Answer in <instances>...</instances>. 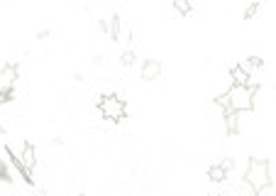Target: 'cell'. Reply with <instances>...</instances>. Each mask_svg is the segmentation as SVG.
<instances>
[{"label":"cell","instance_id":"1","mask_svg":"<svg viewBox=\"0 0 276 196\" xmlns=\"http://www.w3.org/2000/svg\"><path fill=\"white\" fill-rule=\"evenodd\" d=\"M245 182L254 194H262L264 189L271 186V165L264 157H249L247 172H245Z\"/></svg>","mask_w":276,"mask_h":196},{"label":"cell","instance_id":"2","mask_svg":"<svg viewBox=\"0 0 276 196\" xmlns=\"http://www.w3.org/2000/svg\"><path fill=\"white\" fill-rule=\"evenodd\" d=\"M227 101H230V108L237 113H245V111H252L254 108V91L249 86H242V84H232L227 91Z\"/></svg>","mask_w":276,"mask_h":196},{"label":"cell","instance_id":"3","mask_svg":"<svg viewBox=\"0 0 276 196\" xmlns=\"http://www.w3.org/2000/svg\"><path fill=\"white\" fill-rule=\"evenodd\" d=\"M98 111H100V115H103L105 120L120 123L125 115H127V103H125V98L110 93V96H103L98 101Z\"/></svg>","mask_w":276,"mask_h":196},{"label":"cell","instance_id":"4","mask_svg":"<svg viewBox=\"0 0 276 196\" xmlns=\"http://www.w3.org/2000/svg\"><path fill=\"white\" fill-rule=\"evenodd\" d=\"M17 79H20V69H17L15 61L0 67V93H13Z\"/></svg>","mask_w":276,"mask_h":196},{"label":"cell","instance_id":"5","mask_svg":"<svg viewBox=\"0 0 276 196\" xmlns=\"http://www.w3.org/2000/svg\"><path fill=\"white\" fill-rule=\"evenodd\" d=\"M20 159H22V169H25V184L32 186V169L37 167V150H34V145L32 142H25L22 145V154H20Z\"/></svg>","mask_w":276,"mask_h":196},{"label":"cell","instance_id":"6","mask_svg":"<svg viewBox=\"0 0 276 196\" xmlns=\"http://www.w3.org/2000/svg\"><path fill=\"white\" fill-rule=\"evenodd\" d=\"M139 76H142V81H154V79H159V76H162V61H159V59H147V61L142 64Z\"/></svg>","mask_w":276,"mask_h":196},{"label":"cell","instance_id":"7","mask_svg":"<svg viewBox=\"0 0 276 196\" xmlns=\"http://www.w3.org/2000/svg\"><path fill=\"white\" fill-rule=\"evenodd\" d=\"M222 118H225V130H227V135H240V115H237V111L222 113Z\"/></svg>","mask_w":276,"mask_h":196},{"label":"cell","instance_id":"8","mask_svg":"<svg viewBox=\"0 0 276 196\" xmlns=\"http://www.w3.org/2000/svg\"><path fill=\"white\" fill-rule=\"evenodd\" d=\"M240 67L247 71L249 76H254V71L264 69V59H262V56H247V59H245V61H242Z\"/></svg>","mask_w":276,"mask_h":196},{"label":"cell","instance_id":"9","mask_svg":"<svg viewBox=\"0 0 276 196\" xmlns=\"http://www.w3.org/2000/svg\"><path fill=\"white\" fill-rule=\"evenodd\" d=\"M208 179H210V182H213V184H220V182H225V179H227V169L222 167L220 162H218V165H213V167L208 169Z\"/></svg>","mask_w":276,"mask_h":196},{"label":"cell","instance_id":"10","mask_svg":"<svg viewBox=\"0 0 276 196\" xmlns=\"http://www.w3.org/2000/svg\"><path fill=\"white\" fill-rule=\"evenodd\" d=\"M230 76H232V84H242V86H247L249 79H252V76H249V74L242 69L240 64H235V67L230 69Z\"/></svg>","mask_w":276,"mask_h":196},{"label":"cell","instance_id":"11","mask_svg":"<svg viewBox=\"0 0 276 196\" xmlns=\"http://www.w3.org/2000/svg\"><path fill=\"white\" fill-rule=\"evenodd\" d=\"M120 32H123V22H120V15L115 13V15L110 17V27H108V37L117 42V40H120Z\"/></svg>","mask_w":276,"mask_h":196},{"label":"cell","instance_id":"12","mask_svg":"<svg viewBox=\"0 0 276 196\" xmlns=\"http://www.w3.org/2000/svg\"><path fill=\"white\" fill-rule=\"evenodd\" d=\"M171 3H174V10L179 15H183V17L191 15V10H193V3L191 0H171Z\"/></svg>","mask_w":276,"mask_h":196},{"label":"cell","instance_id":"13","mask_svg":"<svg viewBox=\"0 0 276 196\" xmlns=\"http://www.w3.org/2000/svg\"><path fill=\"white\" fill-rule=\"evenodd\" d=\"M135 61H137V54H135L132 49H125L123 54H120V64H123V67H132Z\"/></svg>","mask_w":276,"mask_h":196},{"label":"cell","instance_id":"14","mask_svg":"<svg viewBox=\"0 0 276 196\" xmlns=\"http://www.w3.org/2000/svg\"><path fill=\"white\" fill-rule=\"evenodd\" d=\"M257 10H259V0H252V5L245 10V20H252L257 15Z\"/></svg>","mask_w":276,"mask_h":196},{"label":"cell","instance_id":"15","mask_svg":"<svg viewBox=\"0 0 276 196\" xmlns=\"http://www.w3.org/2000/svg\"><path fill=\"white\" fill-rule=\"evenodd\" d=\"M220 165H222V167H225V169H227V174H230V172H232V169H235V167H237L235 157H225V159H222Z\"/></svg>","mask_w":276,"mask_h":196},{"label":"cell","instance_id":"16","mask_svg":"<svg viewBox=\"0 0 276 196\" xmlns=\"http://www.w3.org/2000/svg\"><path fill=\"white\" fill-rule=\"evenodd\" d=\"M0 179H3V182H10V172H8V167H5L3 159H0Z\"/></svg>","mask_w":276,"mask_h":196},{"label":"cell","instance_id":"17","mask_svg":"<svg viewBox=\"0 0 276 196\" xmlns=\"http://www.w3.org/2000/svg\"><path fill=\"white\" fill-rule=\"evenodd\" d=\"M49 37V29H42V32H37V40H47Z\"/></svg>","mask_w":276,"mask_h":196},{"label":"cell","instance_id":"18","mask_svg":"<svg viewBox=\"0 0 276 196\" xmlns=\"http://www.w3.org/2000/svg\"><path fill=\"white\" fill-rule=\"evenodd\" d=\"M0 135H5V127H3V125H0Z\"/></svg>","mask_w":276,"mask_h":196},{"label":"cell","instance_id":"19","mask_svg":"<svg viewBox=\"0 0 276 196\" xmlns=\"http://www.w3.org/2000/svg\"><path fill=\"white\" fill-rule=\"evenodd\" d=\"M259 3H262V0H259Z\"/></svg>","mask_w":276,"mask_h":196},{"label":"cell","instance_id":"20","mask_svg":"<svg viewBox=\"0 0 276 196\" xmlns=\"http://www.w3.org/2000/svg\"><path fill=\"white\" fill-rule=\"evenodd\" d=\"M274 88H276V86H274Z\"/></svg>","mask_w":276,"mask_h":196}]
</instances>
